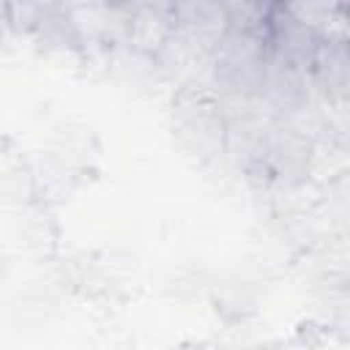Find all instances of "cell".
<instances>
[{
	"instance_id": "277c9868",
	"label": "cell",
	"mask_w": 350,
	"mask_h": 350,
	"mask_svg": "<svg viewBox=\"0 0 350 350\" xmlns=\"http://www.w3.org/2000/svg\"><path fill=\"white\" fill-rule=\"evenodd\" d=\"M339 5H342V8H347V11H350V0H339Z\"/></svg>"
},
{
	"instance_id": "7a4b0ae2",
	"label": "cell",
	"mask_w": 350,
	"mask_h": 350,
	"mask_svg": "<svg viewBox=\"0 0 350 350\" xmlns=\"http://www.w3.org/2000/svg\"><path fill=\"white\" fill-rule=\"evenodd\" d=\"M314 33H317V41H320L323 46L350 52V11L342 8V5L334 8V11L320 22V27H317Z\"/></svg>"
},
{
	"instance_id": "3957f363",
	"label": "cell",
	"mask_w": 350,
	"mask_h": 350,
	"mask_svg": "<svg viewBox=\"0 0 350 350\" xmlns=\"http://www.w3.org/2000/svg\"><path fill=\"white\" fill-rule=\"evenodd\" d=\"M279 5H282L293 19H298L301 25L317 30L320 22H323L334 8H339V0H279Z\"/></svg>"
},
{
	"instance_id": "6da1fadb",
	"label": "cell",
	"mask_w": 350,
	"mask_h": 350,
	"mask_svg": "<svg viewBox=\"0 0 350 350\" xmlns=\"http://www.w3.org/2000/svg\"><path fill=\"white\" fill-rule=\"evenodd\" d=\"M172 36V14H159L150 8H134L129 16V44L139 52H159L170 44Z\"/></svg>"
}]
</instances>
